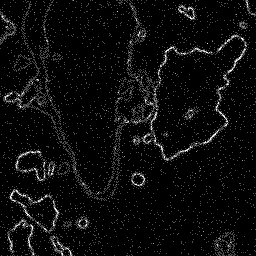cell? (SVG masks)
I'll return each instance as SVG.
<instances>
[{
	"instance_id": "cell-4",
	"label": "cell",
	"mask_w": 256,
	"mask_h": 256,
	"mask_svg": "<svg viewBox=\"0 0 256 256\" xmlns=\"http://www.w3.org/2000/svg\"><path fill=\"white\" fill-rule=\"evenodd\" d=\"M38 94V86L36 81L31 82L20 95L18 98L19 106L20 108L27 106L36 97Z\"/></svg>"
},
{
	"instance_id": "cell-2",
	"label": "cell",
	"mask_w": 256,
	"mask_h": 256,
	"mask_svg": "<svg viewBox=\"0 0 256 256\" xmlns=\"http://www.w3.org/2000/svg\"><path fill=\"white\" fill-rule=\"evenodd\" d=\"M33 230L32 224H27L25 220H22L8 232L10 250L14 256H34L30 243Z\"/></svg>"
},
{
	"instance_id": "cell-1",
	"label": "cell",
	"mask_w": 256,
	"mask_h": 256,
	"mask_svg": "<svg viewBox=\"0 0 256 256\" xmlns=\"http://www.w3.org/2000/svg\"><path fill=\"white\" fill-rule=\"evenodd\" d=\"M23 208L26 215L44 230L50 232L52 230L58 211L51 196L46 195L38 201H32Z\"/></svg>"
},
{
	"instance_id": "cell-6",
	"label": "cell",
	"mask_w": 256,
	"mask_h": 256,
	"mask_svg": "<svg viewBox=\"0 0 256 256\" xmlns=\"http://www.w3.org/2000/svg\"><path fill=\"white\" fill-rule=\"evenodd\" d=\"M20 94L16 92H12L8 94H6L4 99L7 102H14L16 100H18Z\"/></svg>"
},
{
	"instance_id": "cell-7",
	"label": "cell",
	"mask_w": 256,
	"mask_h": 256,
	"mask_svg": "<svg viewBox=\"0 0 256 256\" xmlns=\"http://www.w3.org/2000/svg\"><path fill=\"white\" fill-rule=\"evenodd\" d=\"M132 182L134 184L140 185L144 182L142 176L139 174H136L133 176L132 178Z\"/></svg>"
},
{
	"instance_id": "cell-5",
	"label": "cell",
	"mask_w": 256,
	"mask_h": 256,
	"mask_svg": "<svg viewBox=\"0 0 256 256\" xmlns=\"http://www.w3.org/2000/svg\"><path fill=\"white\" fill-rule=\"evenodd\" d=\"M10 199L16 203L21 204L24 207L31 202V198L26 194H20L18 190H14L10 196Z\"/></svg>"
},
{
	"instance_id": "cell-3",
	"label": "cell",
	"mask_w": 256,
	"mask_h": 256,
	"mask_svg": "<svg viewBox=\"0 0 256 256\" xmlns=\"http://www.w3.org/2000/svg\"><path fill=\"white\" fill-rule=\"evenodd\" d=\"M45 162L40 152L29 151L20 155L16 160V169L21 172L36 171L38 180H44L46 178Z\"/></svg>"
}]
</instances>
